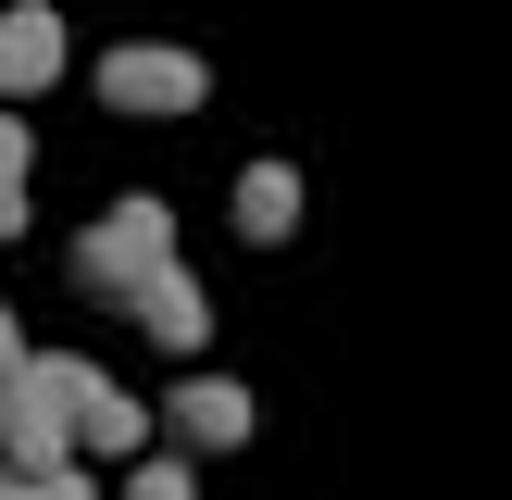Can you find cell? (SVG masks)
Instances as JSON below:
<instances>
[{"instance_id": "cell-1", "label": "cell", "mask_w": 512, "mask_h": 500, "mask_svg": "<svg viewBox=\"0 0 512 500\" xmlns=\"http://www.w3.org/2000/svg\"><path fill=\"white\" fill-rule=\"evenodd\" d=\"M63 463H75V363L25 350L0 375V475H63Z\"/></svg>"}, {"instance_id": "cell-2", "label": "cell", "mask_w": 512, "mask_h": 500, "mask_svg": "<svg viewBox=\"0 0 512 500\" xmlns=\"http://www.w3.org/2000/svg\"><path fill=\"white\" fill-rule=\"evenodd\" d=\"M163 263H175V213H163L150 188H138V200H113V213L75 238V288H88V300H113V313H125V300H138Z\"/></svg>"}, {"instance_id": "cell-3", "label": "cell", "mask_w": 512, "mask_h": 500, "mask_svg": "<svg viewBox=\"0 0 512 500\" xmlns=\"http://www.w3.org/2000/svg\"><path fill=\"white\" fill-rule=\"evenodd\" d=\"M100 100L113 113H200L213 100V63L175 38H138V50H100Z\"/></svg>"}, {"instance_id": "cell-4", "label": "cell", "mask_w": 512, "mask_h": 500, "mask_svg": "<svg viewBox=\"0 0 512 500\" xmlns=\"http://www.w3.org/2000/svg\"><path fill=\"white\" fill-rule=\"evenodd\" d=\"M50 75H63V13H50V0H13V13H0V113H13L25 88H50Z\"/></svg>"}, {"instance_id": "cell-5", "label": "cell", "mask_w": 512, "mask_h": 500, "mask_svg": "<svg viewBox=\"0 0 512 500\" xmlns=\"http://www.w3.org/2000/svg\"><path fill=\"white\" fill-rule=\"evenodd\" d=\"M125 313H138V338H150V350H200V338H213V300H200V288H188L175 263L150 275V288L125 300Z\"/></svg>"}, {"instance_id": "cell-6", "label": "cell", "mask_w": 512, "mask_h": 500, "mask_svg": "<svg viewBox=\"0 0 512 500\" xmlns=\"http://www.w3.org/2000/svg\"><path fill=\"white\" fill-rule=\"evenodd\" d=\"M163 425H175L188 450H238V438H250V388H225V375H188Z\"/></svg>"}, {"instance_id": "cell-7", "label": "cell", "mask_w": 512, "mask_h": 500, "mask_svg": "<svg viewBox=\"0 0 512 500\" xmlns=\"http://www.w3.org/2000/svg\"><path fill=\"white\" fill-rule=\"evenodd\" d=\"M138 438H150V413H138L100 363H75V450H138Z\"/></svg>"}, {"instance_id": "cell-8", "label": "cell", "mask_w": 512, "mask_h": 500, "mask_svg": "<svg viewBox=\"0 0 512 500\" xmlns=\"http://www.w3.org/2000/svg\"><path fill=\"white\" fill-rule=\"evenodd\" d=\"M238 238H263V250L300 238V163H250L238 175Z\"/></svg>"}, {"instance_id": "cell-9", "label": "cell", "mask_w": 512, "mask_h": 500, "mask_svg": "<svg viewBox=\"0 0 512 500\" xmlns=\"http://www.w3.org/2000/svg\"><path fill=\"white\" fill-rule=\"evenodd\" d=\"M25 163H38V138H25L13 113H0V238L25 225Z\"/></svg>"}, {"instance_id": "cell-10", "label": "cell", "mask_w": 512, "mask_h": 500, "mask_svg": "<svg viewBox=\"0 0 512 500\" xmlns=\"http://www.w3.org/2000/svg\"><path fill=\"white\" fill-rule=\"evenodd\" d=\"M0 500H100V488L63 463V475H0Z\"/></svg>"}, {"instance_id": "cell-11", "label": "cell", "mask_w": 512, "mask_h": 500, "mask_svg": "<svg viewBox=\"0 0 512 500\" xmlns=\"http://www.w3.org/2000/svg\"><path fill=\"white\" fill-rule=\"evenodd\" d=\"M125 500H200V488H188V463H138V475H125Z\"/></svg>"}, {"instance_id": "cell-12", "label": "cell", "mask_w": 512, "mask_h": 500, "mask_svg": "<svg viewBox=\"0 0 512 500\" xmlns=\"http://www.w3.org/2000/svg\"><path fill=\"white\" fill-rule=\"evenodd\" d=\"M13 363H25V325H13V313H0V375H13Z\"/></svg>"}]
</instances>
